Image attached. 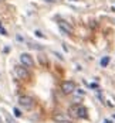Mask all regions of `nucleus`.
<instances>
[{
    "label": "nucleus",
    "instance_id": "f257e3e1",
    "mask_svg": "<svg viewBox=\"0 0 115 123\" xmlns=\"http://www.w3.org/2000/svg\"><path fill=\"white\" fill-rule=\"evenodd\" d=\"M70 115L73 116V117H80V119H87V116H88V113H87V108L85 106H82V105H74V106H71L70 109Z\"/></svg>",
    "mask_w": 115,
    "mask_h": 123
},
{
    "label": "nucleus",
    "instance_id": "f03ea898",
    "mask_svg": "<svg viewBox=\"0 0 115 123\" xmlns=\"http://www.w3.org/2000/svg\"><path fill=\"white\" fill-rule=\"evenodd\" d=\"M19 105L26 109V111H30V109H33L34 108V100L31 96H27V95H21V96H19Z\"/></svg>",
    "mask_w": 115,
    "mask_h": 123
},
{
    "label": "nucleus",
    "instance_id": "7ed1b4c3",
    "mask_svg": "<svg viewBox=\"0 0 115 123\" xmlns=\"http://www.w3.org/2000/svg\"><path fill=\"white\" fill-rule=\"evenodd\" d=\"M14 74L16 76L19 78V79H28V71H27V68H26L24 65H16L14 67Z\"/></svg>",
    "mask_w": 115,
    "mask_h": 123
},
{
    "label": "nucleus",
    "instance_id": "20e7f679",
    "mask_svg": "<svg viewBox=\"0 0 115 123\" xmlns=\"http://www.w3.org/2000/svg\"><path fill=\"white\" fill-rule=\"evenodd\" d=\"M61 91L65 95H70V93H73L75 91V84L73 81H64L61 84Z\"/></svg>",
    "mask_w": 115,
    "mask_h": 123
},
{
    "label": "nucleus",
    "instance_id": "39448f33",
    "mask_svg": "<svg viewBox=\"0 0 115 123\" xmlns=\"http://www.w3.org/2000/svg\"><path fill=\"white\" fill-rule=\"evenodd\" d=\"M20 62H21V65H24L26 68H31L34 65V61H33L31 55L30 54H26V52L20 55Z\"/></svg>",
    "mask_w": 115,
    "mask_h": 123
},
{
    "label": "nucleus",
    "instance_id": "423d86ee",
    "mask_svg": "<svg viewBox=\"0 0 115 123\" xmlns=\"http://www.w3.org/2000/svg\"><path fill=\"white\" fill-rule=\"evenodd\" d=\"M58 27H60L61 33H64V34H67V36L73 34V27H71L70 23H67V21H64V20H60V21H58Z\"/></svg>",
    "mask_w": 115,
    "mask_h": 123
},
{
    "label": "nucleus",
    "instance_id": "0eeeda50",
    "mask_svg": "<svg viewBox=\"0 0 115 123\" xmlns=\"http://www.w3.org/2000/svg\"><path fill=\"white\" fill-rule=\"evenodd\" d=\"M53 119H54V122L57 123H71L64 115H61V113H57V115H54L53 116Z\"/></svg>",
    "mask_w": 115,
    "mask_h": 123
},
{
    "label": "nucleus",
    "instance_id": "6e6552de",
    "mask_svg": "<svg viewBox=\"0 0 115 123\" xmlns=\"http://www.w3.org/2000/svg\"><path fill=\"white\" fill-rule=\"evenodd\" d=\"M108 64H109V57H108V55L102 57L101 61H100V65H101L102 68H107V67H108Z\"/></svg>",
    "mask_w": 115,
    "mask_h": 123
},
{
    "label": "nucleus",
    "instance_id": "1a4fd4ad",
    "mask_svg": "<svg viewBox=\"0 0 115 123\" xmlns=\"http://www.w3.org/2000/svg\"><path fill=\"white\" fill-rule=\"evenodd\" d=\"M13 113H14V116H16V117H20V116H21V112L19 111L17 108H14V109H13Z\"/></svg>",
    "mask_w": 115,
    "mask_h": 123
},
{
    "label": "nucleus",
    "instance_id": "9d476101",
    "mask_svg": "<svg viewBox=\"0 0 115 123\" xmlns=\"http://www.w3.org/2000/svg\"><path fill=\"white\" fill-rule=\"evenodd\" d=\"M34 34H36L37 37H40V38H44V36H43V33H41V31H38V30H36V31H34Z\"/></svg>",
    "mask_w": 115,
    "mask_h": 123
},
{
    "label": "nucleus",
    "instance_id": "9b49d317",
    "mask_svg": "<svg viewBox=\"0 0 115 123\" xmlns=\"http://www.w3.org/2000/svg\"><path fill=\"white\" fill-rule=\"evenodd\" d=\"M6 120H7V123H16V122L12 119V116H9V115H6Z\"/></svg>",
    "mask_w": 115,
    "mask_h": 123
},
{
    "label": "nucleus",
    "instance_id": "f8f14e48",
    "mask_svg": "<svg viewBox=\"0 0 115 123\" xmlns=\"http://www.w3.org/2000/svg\"><path fill=\"white\" fill-rule=\"evenodd\" d=\"M89 88H92V89H98V85H97V84H89Z\"/></svg>",
    "mask_w": 115,
    "mask_h": 123
},
{
    "label": "nucleus",
    "instance_id": "ddd939ff",
    "mask_svg": "<svg viewBox=\"0 0 115 123\" xmlns=\"http://www.w3.org/2000/svg\"><path fill=\"white\" fill-rule=\"evenodd\" d=\"M102 123H112V122H109V120H104Z\"/></svg>",
    "mask_w": 115,
    "mask_h": 123
},
{
    "label": "nucleus",
    "instance_id": "4468645a",
    "mask_svg": "<svg viewBox=\"0 0 115 123\" xmlns=\"http://www.w3.org/2000/svg\"><path fill=\"white\" fill-rule=\"evenodd\" d=\"M46 1H48V3H53V1H55V0H46Z\"/></svg>",
    "mask_w": 115,
    "mask_h": 123
},
{
    "label": "nucleus",
    "instance_id": "2eb2a0df",
    "mask_svg": "<svg viewBox=\"0 0 115 123\" xmlns=\"http://www.w3.org/2000/svg\"><path fill=\"white\" fill-rule=\"evenodd\" d=\"M112 117H114V119H115V113H114V116H112Z\"/></svg>",
    "mask_w": 115,
    "mask_h": 123
},
{
    "label": "nucleus",
    "instance_id": "dca6fc26",
    "mask_svg": "<svg viewBox=\"0 0 115 123\" xmlns=\"http://www.w3.org/2000/svg\"><path fill=\"white\" fill-rule=\"evenodd\" d=\"M71 1H77V0H71Z\"/></svg>",
    "mask_w": 115,
    "mask_h": 123
},
{
    "label": "nucleus",
    "instance_id": "f3484780",
    "mask_svg": "<svg viewBox=\"0 0 115 123\" xmlns=\"http://www.w3.org/2000/svg\"><path fill=\"white\" fill-rule=\"evenodd\" d=\"M0 27H1V23H0Z\"/></svg>",
    "mask_w": 115,
    "mask_h": 123
}]
</instances>
